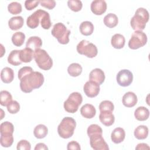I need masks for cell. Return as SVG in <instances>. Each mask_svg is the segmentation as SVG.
<instances>
[{
    "mask_svg": "<svg viewBox=\"0 0 150 150\" xmlns=\"http://www.w3.org/2000/svg\"><path fill=\"white\" fill-rule=\"evenodd\" d=\"M43 75L39 71H30L20 80V88L22 91L29 93L33 90L39 88L44 83Z\"/></svg>",
    "mask_w": 150,
    "mask_h": 150,
    "instance_id": "obj_1",
    "label": "cell"
},
{
    "mask_svg": "<svg viewBox=\"0 0 150 150\" xmlns=\"http://www.w3.org/2000/svg\"><path fill=\"white\" fill-rule=\"evenodd\" d=\"M149 12L144 8H139L135 11L134 16L130 21L132 29L142 31L145 28L146 23L149 21Z\"/></svg>",
    "mask_w": 150,
    "mask_h": 150,
    "instance_id": "obj_2",
    "label": "cell"
},
{
    "mask_svg": "<svg viewBox=\"0 0 150 150\" xmlns=\"http://www.w3.org/2000/svg\"><path fill=\"white\" fill-rule=\"evenodd\" d=\"M76 126V122L74 118L70 117H64L58 125V134L62 138H69L73 136Z\"/></svg>",
    "mask_w": 150,
    "mask_h": 150,
    "instance_id": "obj_3",
    "label": "cell"
},
{
    "mask_svg": "<svg viewBox=\"0 0 150 150\" xmlns=\"http://www.w3.org/2000/svg\"><path fill=\"white\" fill-rule=\"evenodd\" d=\"M33 57L38 67L43 70H50L53 66V60L45 50L39 49L34 52Z\"/></svg>",
    "mask_w": 150,
    "mask_h": 150,
    "instance_id": "obj_4",
    "label": "cell"
},
{
    "mask_svg": "<svg viewBox=\"0 0 150 150\" xmlns=\"http://www.w3.org/2000/svg\"><path fill=\"white\" fill-rule=\"evenodd\" d=\"M51 33L57 39L59 43L62 45H66L69 42L70 30L67 29L63 23L60 22L56 23L53 26Z\"/></svg>",
    "mask_w": 150,
    "mask_h": 150,
    "instance_id": "obj_5",
    "label": "cell"
},
{
    "mask_svg": "<svg viewBox=\"0 0 150 150\" xmlns=\"http://www.w3.org/2000/svg\"><path fill=\"white\" fill-rule=\"evenodd\" d=\"M83 97L80 93L73 92L71 93L68 98L64 102L63 107L66 111L69 113L76 112L79 105L82 103Z\"/></svg>",
    "mask_w": 150,
    "mask_h": 150,
    "instance_id": "obj_6",
    "label": "cell"
},
{
    "mask_svg": "<svg viewBox=\"0 0 150 150\" xmlns=\"http://www.w3.org/2000/svg\"><path fill=\"white\" fill-rule=\"evenodd\" d=\"M77 51L79 54L85 55L89 58L96 57L98 53L96 46L86 40H82L78 43Z\"/></svg>",
    "mask_w": 150,
    "mask_h": 150,
    "instance_id": "obj_7",
    "label": "cell"
},
{
    "mask_svg": "<svg viewBox=\"0 0 150 150\" xmlns=\"http://www.w3.org/2000/svg\"><path fill=\"white\" fill-rule=\"evenodd\" d=\"M147 42L146 35L141 30H135L128 42V47L133 50L143 47Z\"/></svg>",
    "mask_w": 150,
    "mask_h": 150,
    "instance_id": "obj_8",
    "label": "cell"
},
{
    "mask_svg": "<svg viewBox=\"0 0 150 150\" xmlns=\"http://www.w3.org/2000/svg\"><path fill=\"white\" fill-rule=\"evenodd\" d=\"M117 83L122 87L129 86L132 82L133 74L131 71L127 69L120 70L116 76Z\"/></svg>",
    "mask_w": 150,
    "mask_h": 150,
    "instance_id": "obj_9",
    "label": "cell"
},
{
    "mask_svg": "<svg viewBox=\"0 0 150 150\" xmlns=\"http://www.w3.org/2000/svg\"><path fill=\"white\" fill-rule=\"evenodd\" d=\"M91 147L94 150H108L109 147L101 134H94L90 137Z\"/></svg>",
    "mask_w": 150,
    "mask_h": 150,
    "instance_id": "obj_10",
    "label": "cell"
},
{
    "mask_svg": "<svg viewBox=\"0 0 150 150\" xmlns=\"http://www.w3.org/2000/svg\"><path fill=\"white\" fill-rule=\"evenodd\" d=\"M45 11L42 9H38L35 12H34L32 15L28 16L26 20V25L27 26L31 29L36 28L40 22L41 18L43 14L45 13Z\"/></svg>",
    "mask_w": 150,
    "mask_h": 150,
    "instance_id": "obj_11",
    "label": "cell"
},
{
    "mask_svg": "<svg viewBox=\"0 0 150 150\" xmlns=\"http://www.w3.org/2000/svg\"><path fill=\"white\" fill-rule=\"evenodd\" d=\"M100 90V85L91 80L87 81L83 86V91L85 94L90 98L96 97L99 94Z\"/></svg>",
    "mask_w": 150,
    "mask_h": 150,
    "instance_id": "obj_12",
    "label": "cell"
},
{
    "mask_svg": "<svg viewBox=\"0 0 150 150\" xmlns=\"http://www.w3.org/2000/svg\"><path fill=\"white\" fill-rule=\"evenodd\" d=\"M90 8L94 14L101 15L107 10V3L104 0H95L91 2Z\"/></svg>",
    "mask_w": 150,
    "mask_h": 150,
    "instance_id": "obj_13",
    "label": "cell"
},
{
    "mask_svg": "<svg viewBox=\"0 0 150 150\" xmlns=\"http://www.w3.org/2000/svg\"><path fill=\"white\" fill-rule=\"evenodd\" d=\"M89 79L100 85L104 81L105 74L104 71L98 68H96L91 71L89 74Z\"/></svg>",
    "mask_w": 150,
    "mask_h": 150,
    "instance_id": "obj_14",
    "label": "cell"
},
{
    "mask_svg": "<svg viewBox=\"0 0 150 150\" xmlns=\"http://www.w3.org/2000/svg\"><path fill=\"white\" fill-rule=\"evenodd\" d=\"M138 98L137 95L131 91L126 93L122 97V101L123 105L126 107H133L137 103Z\"/></svg>",
    "mask_w": 150,
    "mask_h": 150,
    "instance_id": "obj_15",
    "label": "cell"
},
{
    "mask_svg": "<svg viewBox=\"0 0 150 150\" xmlns=\"http://www.w3.org/2000/svg\"><path fill=\"white\" fill-rule=\"evenodd\" d=\"M100 122L107 127L112 125L115 121V117L111 111H101L99 115Z\"/></svg>",
    "mask_w": 150,
    "mask_h": 150,
    "instance_id": "obj_16",
    "label": "cell"
},
{
    "mask_svg": "<svg viewBox=\"0 0 150 150\" xmlns=\"http://www.w3.org/2000/svg\"><path fill=\"white\" fill-rule=\"evenodd\" d=\"M125 137V132L123 128L121 127L115 128L111 134V141L115 144L122 142Z\"/></svg>",
    "mask_w": 150,
    "mask_h": 150,
    "instance_id": "obj_17",
    "label": "cell"
},
{
    "mask_svg": "<svg viewBox=\"0 0 150 150\" xmlns=\"http://www.w3.org/2000/svg\"><path fill=\"white\" fill-rule=\"evenodd\" d=\"M80 113L83 117L91 119L96 115V110L92 104H86L80 108Z\"/></svg>",
    "mask_w": 150,
    "mask_h": 150,
    "instance_id": "obj_18",
    "label": "cell"
},
{
    "mask_svg": "<svg viewBox=\"0 0 150 150\" xmlns=\"http://www.w3.org/2000/svg\"><path fill=\"white\" fill-rule=\"evenodd\" d=\"M42 45V40L38 36H31L30 37L26 43V47L31 49L34 52L36 50L40 49Z\"/></svg>",
    "mask_w": 150,
    "mask_h": 150,
    "instance_id": "obj_19",
    "label": "cell"
},
{
    "mask_svg": "<svg viewBox=\"0 0 150 150\" xmlns=\"http://www.w3.org/2000/svg\"><path fill=\"white\" fill-rule=\"evenodd\" d=\"M1 79L4 83H10L14 79L13 70L8 67H4L1 72Z\"/></svg>",
    "mask_w": 150,
    "mask_h": 150,
    "instance_id": "obj_20",
    "label": "cell"
},
{
    "mask_svg": "<svg viewBox=\"0 0 150 150\" xmlns=\"http://www.w3.org/2000/svg\"><path fill=\"white\" fill-rule=\"evenodd\" d=\"M134 116L135 118L139 121H145L149 118V111L145 107H139L135 110Z\"/></svg>",
    "mask_w": 150,
    "mask_h": 150,
    "instance_id": "obj_21",
    "label": "cell"
},
{
    "mask_svg": "<svg viewBox=\"0 0 150 150\" xmlns=\"http://www.w3.org/2000/svg\"><path fill=\"white\" fill-rule=\"evenodd\" d=\"M125 43V39L123 35L117 33L114 35L111 39V44L115 49H120L124 47Z\"/></svg>",
    "mask_w": 150,
    "mask_h": 150,
    "instance_id": "obj_22",
    "label": "cell"
},
{
    "mask_svg": "<svg viewBox=\"0 0 150 150\" xmlns=\"http://www.w3.org/2000/svg\"><path fill=\"white\" fill-rule=\"evenodd\" d=\"M24 23L23 18L21 16L12 17L8 21V26L12 30H16L21 29Z\"/></svg>",
    "mask_w": 150,
    "mask_h": 150,
    "instance_id": "obj_23",
    "label": "cell"
},
{
    "mask_svg": "<svg viewBox=\"0 0 150 150\" xmlns=\"http://www.w3.org/2000/svg\"><path fill=\"white\" fill-rule=\"evenodd\" d=\"M34 55V51L31 49L26 47L23 49L20 50L19 56L22 62L29 63L33 59Z\"/></svg>",
    "mask_w": 150,
    "mask_h": 150,
    "instance_id": "obj_24",
    "label": "cell"
},
{
    "mask_svg": "<svg viewBox=\"0 0 150 150\" xmlns=\"http://www.w3.org/2000/svg\"><path fill=\"white\" fill-rule=\"evenodd\" d=\"M118 22L117 16L112 13H108L104 18V23L109 28L115 27Z\"/></svg>",
    "mask_w": 150,
    "mask_h": 150,
    "instance_id": "obj_25",
    "label": "cell"
},
{
    "mask_svg": "<svg viewBox=\"0 0 150 150\" xmlns=\"http://www.w3.org/2000/svg\"><path fill=\"white\" fill-rule=\"evenodd\" d=\"M20 50H13L11 52L8 57V62L13 66H19L22 62L19 56Z\"/></svg>",
    "mask_w": 150,
    "mask_h": 150,
    "instance_id": "obj_26",
    "label": "cell"
},
{
    "mask_svg": "<svg viewBox=\"0 0 150 150\" xmlns=\"http://www.w3.org/2000/svg\"><path fill=\"white\" fill-rule=\"evenodd\" d=\"M80 31L84 36L91 35L94 31V25L90 21H84L80 25Z\"/></svg>",
    "mask_w": 150,
    "mask_h": 150,
    "instance_id": "obj_27",
    "label": "cell"
},
{
    "mask_svg": "<svg viewBox=\"0 0 150 150\" xmlns=\"http://www.w3.org/2000/svg\"><path fill=\"white\" fill-rule=\"evenodd\" d=\"M134 134L137 139H144L148 135V128L145 125H139L135 129Z\"/></svg>",
    "mask_w": 150,
    "mask_h": 150,
    "instance_id": "obj_28",
    "label": "cell"
},
{
    "mask_svg": "<svg viewBox=\"0 0 150 150\" xmlns=\"http://www.w3.org/2000/svg\"><path fill=\"white\" fill-rule=\"evenodd\" d=\"M48 133V129L46 126L43 124H39L35 127L33 130V134L38 139H42L45 138Z\"/></svg>",
    "mask_w": 150,
    "mask_h": 150,
    "instance_id": "obj_29",
    "label": "cell"
},
{
    "mask_svg": "<svg viewBox=\"0 0 150 150\" xmlns=\"http://www.w3.org/2000/svg\"><path fill=\"white\" fill-rule=\"evenodd\" d=\"M1 145L5 148L10 147L13 142V134L4 133L1 134Z\"/></svg>",
    "mask_w": 150,
    "mask_h": 150,
    "instance_id": "obj_30",
    "label": "cell"
},
{
    "mask_svg": "<svg viewBox=\"0 0 150 150\" xmlns=\"http://www.w3.org/2000/svg\"><path fill=\"white\" fill-rule=\"evenodd\" d=\"M81 66L77 63L70 64L67 68V72L72 77H77L81 74L82 72Z\"/></svg>",
    "mask_w": 150,
    "mask_h": 150,
    "instance_id": "obj_31",
    "label": "cell"
},
{
    "mask_svg": "<svg viewBox=\"0 0 150 150\" xmlns=\"http://www.w3.org/2000/svg\"><path fill=\"white\" fill-rule=\"evenodd\" d=\"M25 40V35L22 32H16L12 36V43L18 47L21 46Z\"/></svg>",
    "mask_w": 150,
    "mask_h": 150,
    "instance_id": "obj_32",
    "label": "cell"
},
{
    "mask_svg": "<svg viewBox=\"0 0 150 150\" xmlns=\"http://www.w3.org/2000/svg\"><path fill=\"white\" fill-rule=\"evenodd\" d=\"M11 101H12V97L9 91L2 90L0 92V104L1 105L7 106Z\"/></svg>",
    "mask_w": 150,
    "mask_h": 150,
    "instance_id": "obj_33",
    "label": "cell"
},
{
    "mask_svg": "<svg viewBox=\"0 0 150 150\" xmlns=\"http://www.w3.org/2000/svg\"><path fill=\"white\" fill-rule=\"evenodd\" d=\"M8 10L12 15H17L22 12V5L18 2H12L8 6Z\"/></svg>",
    "mask_w": 150,
    "mask_h": 150,
    "instance_id": "obj_34",
    "label": "cell"
},
{
    "mask_svg": "<svg viewBox=\"0 0 150 150\" xmlns=\"http://www.w3.org/2000/svg\"><path fill=\"white\" fill-rule=\"evenodd\" d=\"M14 131V127L13 124L9 121H5L0 125V132L4 133H11L13 134Z\"/></svg>",
    "mask_w": 150,
    "mask_h": 150,
    "instance_id": "obj_35",
    "label": "cell"
},
{
    "mask_svg": "<svg viewBox=\"0 0 150 150\" xmlns=\"http://www.w3.org/2000/svg\"><path fill=\"white\" fill-rule=\"evenodd\" d=\"M114 109L113 103L109 100H104L101 102L99 105V110L101 111H111Z\"/></svg>",
    "mask_w": 150,
    "mask_h": 150,
    "instance_id": "obj_36",
    "label": "cell"
},
{
    "mask_svg": "<svg viewBox=\"0 0 150 150\" xmlns=\"http://www.w3.org/2000/svg\"><path fill=\"white\" fill-rule=\"evenodd\" d=\"M69 8L74 12L80 11L83 6V4L79 0H69L67 1Z\"/></svg>",
    "mask_w": 150,
    "mask_h": 150,
    "instance_id": "obj_37",
    "label": "cell"
},
{
    "mask_svg": "<svg viewBox=\"0 0 150 150\" xmlns=\"http://www.w3.org/2000/svg\"><path fill=\"white\" fill-rule=\"evenodd\" d=\"M40 25L42 28H43L44 29H49L52 25L49 13L46 11L45 12V13L43 14V15L41 18Z\"/></svg>",
    "mask_w": 150,
    "mask_h": 150,
    "instance_id": "obj_38",
    "label": "cell"
},
{
    "mask_svg": "<svg viewBox=\"0 0 150 150\" xmlns=\"http://www.w3.org/2000/svg\"><path fill=\"white\" fill-rule=\"evenodd\" d=\"M87 133L88 136H90L94 134H103L102 128L97 124H91L90 125L87 130Z\"/></svg>",
    "mask_w": 150,
    "mask_h": 150,
    "instance_id": "obj_39",
    "label": "cell"
},
{
    "mask_svg": "<svg viewBox=\"0 0 150 150\" xmlns=\"http://www.w3.org/2000/svg\"><path fill=\"white\" fill-rule=\"evenodd\" d=\"M6 107L7 110L11 114H16L20 110V105L18 102L15 100L11 101Z\"/></svg>",
    "mask_w": 150,
    "mask_h": 150,
    "instance_id": "obj_40",
    "label": "cell"
},
{
    "mask_svg": "<svg viewBox=\"0 0 150 150\" xmlns=\"http://www.w3.org/2000/svg\"><path fill=\"white\" fill-rule=\"evenodd\" d=\"M16 148L18 150H30L31 145L27 140L22 139L18 143Z\"/></svg>",
    "mask_w": 150,
    "mask_h": 150,
    "instance_id": "obj_41",
    "label": "cell"
},
{
    "mask_svg": "<svg viewBox=\"0 0 150 150\" xmlns=\"http://www.w3.org/2000/svg\"><path fill=\"white\" fill-rule=\"evenodd\" d=\"M42 6H43L49 9H53L56 6V2L53 0H42L39 1Z\"/></svg>",
    "mask_w": 150,
    "mask_h": 150,
    "instance_id": "obj_42",
    "label": "cell"
},
{
    "mask_svg": "<svg viewBox=\"0 0 150 150\" xmlns=\"http://www.w3.org/2000/svg\"><path fill=\"white\" fill-rule=\"evenodd\" d=\"M39 4V1H26L25 2V6L26 9L28 11H31L35 9L38 6Z\"/></svg>",
    "mask_w": 150,
    "mask_h": 150,
    "instance_id": "obj_43",
    "label": "cell"
},
{
    "mask_svg": "<svg viewBox=\"0 0 150 150\" xmlns=\"http://www.w3.org/2000/svg\"><path fill=\"white\" fill-rule=\"evenodd\" d=\"M33 69L32 67L29 66H25L19 69L18 73V77L19 80H21L25 75L28 74V73L32 71Z\"/></svg>",
    "mask_w": 150,
    "mask_h": 150,
    "instance_id": "obj_44",
    "label": "cell"
},
{
    "mask_svg": "<svg viewBox=\"0 0 150 150\" xmlns=\"http://www.w3.org/2000/svg\"><path fill=\"white\" fill-rule=\"evenodd\" d=\"M67 149L68 150H80L81 148L80 144L77 142L75 141H72L68 143Z\"/></svg>",
    "mask_w": 150,
    "mask_h": 150,
    "instance_id": "obj_45",
    "label": "cell"
},
{
    "mask_svg": "<svg viewBox=\"0 0 150 150\" xmlns=\"http://www.w3.org/2000/svg\"><path fill=\"white\" fill-rule=\"evenodd\" d=\"M149 146L148 144L145 143L138 144L137 146L135 147V149L137 150H142V149H149Z\"/></svg>",
    "mask_w": 150,
    "mask_h": 150,
    "instance_id": "obj_46",
    "label": "cell"
},
{
    "mask_svg": "<svg viewBox=\"0 0 150 150\" xmlns=\"http://www.w3.org/2000/svg\"><path fill=\"white\" fill-rule=\"evenodd\" d=\"M47 146L43 143H38L35 147V150H47Z\"/></svg>",
    "mask_w": 150,
    "mask_h": 150,
    "instance_id": "obj_47",
    "label": "cell"
}]
</instances>
